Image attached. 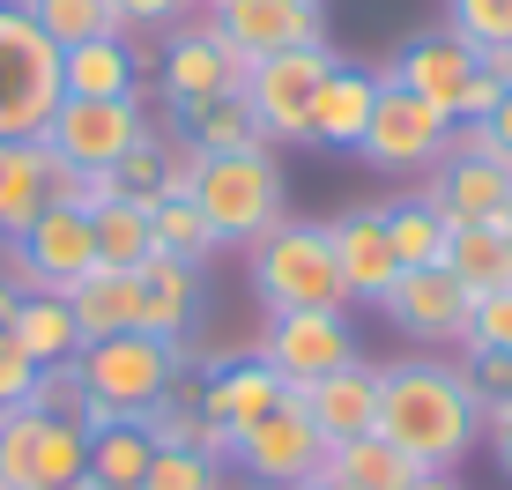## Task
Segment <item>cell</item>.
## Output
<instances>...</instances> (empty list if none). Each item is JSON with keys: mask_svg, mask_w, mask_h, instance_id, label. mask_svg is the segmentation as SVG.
I'll return each mask as SVG.
<instances>
[{"mask_svg": "<svg viewBox=\"0 0 512 490\" xmlns=\"http://www.w3.org/2000/svg\"><path fill=\"white\" fill-rule=\"evenodd\" d=\"M208 23L245 60H268V52L327 45V0H208Z\"/></svg>", "mask_w": 512, "mask_h": 490, "instance_id": "9a60e30c", "label": "cell"}, {"mask_svg": "<svg viewBox=\"0 0 512 490\" xmlns=\"http://www.w3.org/2000/svg\"><path fill=\"white\" fill-rule=\"evenodd\" d=\"M67 312H75L82 342H104V335H134L141 327V268H90L75 290H60Z\"/></svg>", "mask_w": 512, "mask_h": 490, "instance_id": "cb8c5ba5", "label": "cell"}, {"mask_svg": "<svg viewBox=\"0 0 512 490\" xmlns=\"http://www.w3.org/2000/svg\"><path fill=\"white\" fill-rule=\"evenodd\" d=\"M15 305H23V290L8 283V275H0V335H8V320H15Z\"/></svg>", "mask_w": 512, "mask_h": 490, "instance_id": "c3c4849f", "label": "cell"}, {"mask_svg": "<svg viewBox=\"0 0 512 490\" xmlns=\"http://www.w3.org/2000/svg\"><path fill=\"white\" fill-rule=\"evenodd\" d=\"M30 387H38V357H23L15 335H0V409H23Z\"/></svg>", "mask_w": 512, "mask_h": 490, "instance_id": "7bdbcfd3", "label": "cell"}, {"mask_svg": "<svg viewBox=\"0 0 512 490\" xmlns=\"http://www.w3.org/2000/svg\"><path fill=\"white\" fill-rule=\"evenodd\" d=\"M75 490H97V483H75Z\"/></svg>", "mask_w": 512, "mask_h": 490, "instance_id": "f5cc1de1", "label": "cell"}, {"mask_svg": "<svg viewBox=\"0 0 512 490\" xmlns=\"http://www.w3.org/2000/svg\"><path fill=\"white\" fill-rule=\"evenodd\" d=\"M90 231H97V268H141L156 253V223H149V194H112L104 208H90Z\"/></svg>", "mask_w": 512, "mask_h": 490, "instance_id": "f546056e", "label": "cell"}, {"mask_svg": "<svg viewBox=\"0 0 512 490\" xmlns=\"http://www.w3.org/2000/svg\"><path fill=\"white\" fill-rule=\"evenodd\" d=\"M231 468H245V483H312V476H320V468H327V431L312 424L305 394L282 387L275 409L238 431Z\"/></svg>", "mask_w": 512, "mask_h": 490, "instance_id": "4fadbf2b", "label": "cell"}, {"mask_svg": "<svg viewBox=\"0 0 512 490\" xmlns=\"http://www.w3.org/2000/svg\"><path fill=\"white\" fill-rule=\"evenodd\" d=\"M156 119H149V97H60V112L45 119L38 142L75 171H112L134 142H149Z\"/></svg>", "mask_w": 512, "mask_h": 490, "instance_id": "ba28073f", "label": "cell"}, {"mask_svg": "<svg viewBox=\"0 0 512 490\" xmlns=\"http://www.w3.org/2000/svg\"><path fill=\"white\" fill-rule=\"evenodd\" d=\"M475 127L490 134V156H498V164H512V82L498 90V104H490V112L475 119Z\"/></svg>", "mask_w": 512, "mask_h": 490, "instance_id": "ee69618b", "label": "cell"}, {"mask_svg": "<svg viewBox=\"0 0 512 490\" xmlns=\"http://www.w3.org/2000/svg\"><path fill=\"white\" fill-rule=\"evenodd\" d=\"M386 238H394V260H401V268H446V245H453L446 216H438L423 194L386 201Z\"/></svg>", "mask_w": 512, "mask_h": 490, "instance_id": "d6a6232c", "label": "cell"}, {"mask_svg": "<svg viewBox=\"0 0 512 490\" xmlns=\"http://www.w3.org/2000/svg\"><path fill=\"white\" fill-rule=\"evenodd\" d=\"M141 431H149L156 446L201 453V461H216V468H231V446H238L223 424H208V416H201V387H193V379H179L156 409H141Z\"/></svg>", "mask_w": 512, "mask_h": 490, "instance_id": "d4e9b609", "label": "cell"}, {"mask_svg": "<svg viewBox=\"0 0 512 490\" xmlns=\"http://www.w3.org/2000/svg\"><path fill=\"white\" fill-rule=\"evenodd\" d=\"M372 104H379V75L334 60L320 97H312V149H357L364 127H372Z\"/></svg>", "mask_w": 512, "mask_h": 490, "instance_id": "603a6c76", "label": "cell"}, {"mask_svg": "<svg viewBox=\"0 0 512 490\" xmlns=\"http://www.w3.org/2000/svg\"><path fill=\"white\" fill-rule=\"evenodd\" d=\"M461 357H512V290L475 297L468 335H461Z\"/></svg>", "mask_w": 512, "mask_h": 490, "instance_id": "8d00e7d4", "label": "cell"}, {"mask_svg": "<svg viewBox=\"0 0 512 490\" xmlns=\"http://www.w3.org/2000/svg\"><path fill=\"white\" fill-rule=\"evenodd\" d=\"M453 149V119L431 112L423 97H409L394 75H379V104H372V127H364L357 156L386 179H416V171H438V156Z\"/></svg>", "mask_w": 512, "mask_h": 490, "instance_id": "7c38bea8", "label": "cell"}, {"mask_svg": "<svg viewBox=\"0 0 512 490\" xmlns=\"http://www.w3.org/2000/svg\"><path fill=\"white\" fill-rule=\"evenodd\" d=\"M423 201L446 216V231H461V223H505V208H512V164L446 149V156H438V171L423 179Z\"/></svg>", "mask_w": 512, "mask_h": 490, "instance_id": "2e32d148", "label": "cell"}, {"mask_svg": "<svg viewBox=\"0 0 512 490\" xmlns=\"http://www.w3.org/2000/svg\"><path fill=\"white\" fill-rule=\"evenodd\" d=\"M8 335L23 342V357H38V364L82 357V327H75V312H67L60 290H23V305H15Z\"/></svg>", "mask_w": 512, "mask_h": 490, "instance_id": "f1b7e54d", "label": "cell"}, {"mask_svg": "<svg viewBox=\"0 0 512 490\" xmlns=\"http://www.w3.org/2000/svg\"><path fill=\"white\" fill-rule=\"evenodd\" d=\"M90 268H97V231L82 208L45 201L23 238H0V275L15 290H75Z\"/></svg>", "mask_w": 512, "mask_h": 490, "instance_id": "8fae6325", "label": "cell"}, {"mask_svg": "<svg viewBox=\"0 0 512 490\" xmlns=\"http://www.w3.org/2000/svg\"><path fill=\"white\" fill-rule=\"evenodd\" d=\"M149 67H156V104H164L171 119H186V112H201V104H216V97H238L253 60L201 15V23L164 30V52H156Z\"/></svg>", "mask_w": 512, "mask_h": 490, "instance_id": "8992f818", "label": "cell"}, {"mask_svg": "<svg viewBox=\"0 0 512 490\" xmlns=\"http://www.w3.org/2000/svg\"><path fill=\"white\" fill-rule=\"evenodd\" d=\"M483 446H490V461L512 476V409H490L483 416Z\"/></svg>", "mask_w": 512, "mask_h": 490, "instance_id": "f6af8a7d", "label": "cell"}, {"mask_svg": "<svg viewBox=\"0 0 512 490\" xmlns=\"http://www.w3.org/2000/svg\"><path fill=\"white\" fill-rule=\"evenodd\" d=\"M334 67V45H297V52H268V60L245 67V104H253V119L268 127L275 149H305L312 142V97H320Z\"/></svg>", "mask_w": 512, "mask_h": 490, "instance_id": "30bf717a", "label": "cell"}, {"mask_svg": "<svg viewBox=\"0 0 512 490\" xmlns=\"http://www.w3.org/2000/svg\"><path fill=\"white\" fill-rule=\"evenodd\" d=\"M90 483V431L67 416L0 409V490H75Z\"/></svg>", "mask_w": 512, "mask_h": 490, "instance_id": "52a82bcc", "label": "cell"}, {"mask_svg": "<svg viewBox=\"0 0 512 490\" xmlns=\"http://www.w3.org/2000/svg\"><path fill=\"white\" fill-rule=\"evenodd\" d=\"M156 461V439L141 431V416H112V424L90 431V483L97 490H141Z\"/></svg>", "mask_w": 512, "mask_h": 490, "instance_id": "4dcf8cb0", "label": "cell"}, {"mask_svg": "<svg viewBox=\"0 0 512 490\" xmlns=\"http://www.w3.org/2000/svg\"><path fill=\"white\" fill-rule=\"evenodd\" d=\"M297 490H349L342 476H312V483H297Z\"/></svg>", "mask_w": 512, "mask_h": 490, "instance_id": "681fc988", "label": "cell"}, {"mask_svg": "<svg viewBox=\"0 0 512 490\" xmlns=\"http://www.w3.org/2000/svg\"><path fill=\"white\" fill-rule=\"evenodd\" d=\"M245 490H297V483H245Z\"/></svg>", "mask_w": 512, "mask_h": 490, "instance_id": "f907efd6", "label": "cell"}, {"mask_svg": "<svg viewBox=\"0 0 512 490\" xmlns=\"http://www.w3.org/2000/svg\"><path fill=\"white\" fill-rule=\"evenodd\" d=\"M409 490H468V483H461V468H423Z\"/></svg>", "mask_w": 512, "mask_h": 490, "instance_id": "7dc6e473", "label": "cell"}, {"mask_svg": "<svg viewBox=\"0 0 512 490\" xmlns=\"http://www.w3.org/2000/svg\"><path fill=\"white\" fill-rule=\"evenodd\" d=\"M179 134L201 156H245V149H275L268 142V127L253 119V104L245 97H216V104H201V112H186L179 119Z\"/></svg>", "mask_w": 512, "mask_h": 490, "instance_id": "1f68e13d", "label": "cell"}, {"mask_svg": "<svg viewBox=\"0 0 512 490\" xmlns=\"http://www.w3.org/2000/svg\"><path fill=\"white\" fill-rule=\"evenodd\" d=\"M201 372H208L201 379V416H208V424H223L231 439L245 424H260V416L282 401V379L253 357V349H245V357H201Z\"/></svg>", "mask_w": 512, "mask_h": 490, "instance_id": "d6986e66", "label": "cell"}, {"mask_svg": "<svg viewBox=\"0 0 512 490\" xmlns=\"http://www.w3.org/2000/svg\"><path fill=\"white\" fill-rule=\"evenodd\" d=\"M297 394H305L312 424L327 431V446H334V439H357V431L379 424V364H372V357H349L342 372L312 379V387H297Z\"/></svg>", "mask_w": 512, "mask_h": 490, "instance_id": "7402d4cb", "label": "cell"}, {"mask_svg": "<svg viewBox=\"0 0 512 490\" xmlns=\"http://www.w3.org/2000/svg\"><path fill=\"white\" fill-rule=\"evenodd\" d=\"M141 490H223V468L201 461V453L156 446V461H149V476H141Z\"/></svg>", "mask_w": 512, "mask_h": 490, "instance_id": "74e56055", "label": "cell"}, {"mask_svg": "<svg viewBox=\"0 0 512 490\" xmlns=\"http://www.w3.org/2000/svg\"><path fill=\"white\" fill-rule=\"evenodd\" d=\"M15 8H23L60 52L82 45V38H112V30H119V8H112V0H15Z\"/></svg>", "mask_w": 512, "mask_h": 490, "instance_id": "836d02e7", "label": "cell"}, {"mask_svg": "<svg viewBox=\"0 0 512 490\" xmlns=\"http://www.w3.org/2000/svg\"><path fill=\"white\" fill-rule=\"evenodd\" d=\"M253 357L268 364L282 387H312V379L342 372L357 349V327H349V305H305V312H268Z\"/></svg>", "mask_w": 512, "mask_h": 490, "instance_id": "9c48e42d", "label": "cell"}, {"mask_svg": "<svg viewBox=\"0 0 512 490\" xmlns=\"http://www.w3.org/2000/svg\"><path fill=\"white\" fill-rule=\"evenodd\" d=\"M505 231H512V208H505Z\"/></svg>", "mask_w": 512, "mask_h": 490, "instance_id": "816d5d0a", "label": "cell"}, {"mask_svg": "<svg viewBox=\"0 0 512 490\" xmlns=\"http://www.w3.org/2000/svg\"><path fill=\"white\" fill-rule=\"evenodd\" d=\"M446 23L468 45H512V0H446Z\"/></svg>", "mask_w": 512, "mask_h": 490, "instance_id": "f35d334b", "label": "cell"}, {"mask_svg": "<svg viewBox=\"0 0 512 490\" xmlns=\"http://www.w3.org/2000/svg\"><path fill=\"white\" fill-rule=\"evenodd\" d=\"M149 223H156V253L186 260V268H208V260L223 253V238L208 231V216H201L186 194H179V201H149Z\"/></svg>", "mask_w": 512, "mask_h": 490, "instance_id": "e575fe53", "label": "cell"}, {"mask_svg": "<svg viewBox=\"0 0 512 490\" xmlns=\"http://www.w3.org/2000/svg\"><path fill=\"white\" fill-rule=\"evenodd\" d=\"M320 476H342L349 490H409L423 468H416L394 439L357 431V439H334V446H327V468H320Z\"/></svg>", "mask_w": 512, "mask_h": 490, "instance_id": "484cf974", "label": "cell"}, {"mask_svg": "<svg viewBox=\"0 0 512 490\" xmlns=\"http://www.w3.org/2000/svg\"><path fill=\"white\" fill-rule=\"evenodd\" d=\"M119 8V30L127 38H164V30H179L201 15V0H112Z\"/></svg>", "mask_w": 512, "mask_h": 490, "instance_id": "ab89813d", "label": "cell"}, {"mask_svg": "<svg viewBox=\"0 0 512 490\" xmlns=\"http://www.w3.org/2000/svg\"><path fill=\"white\" fill-rule=\"evenodd\" d=\"M193 208L208 216V231L223 245H253L290 216V186H282V156L275 149H245V156H201L193 179Z\"/></svg>", "mask_w": 512, "mask_h": 490, "instance_id": "3957f363", "label": "cell"}, {"mask_svg": "<svg viewBox=\"0 0 512 490\" xmlns=\"http://www.w3.org/2000/svg\"><path fill=\"white\" fill-rule=\"evenodd\" d=\"M201 8H208V0H201Z\"/></svg>", "mask_w": 512, "mask_h": 490, "instance_id": "db71d44e", "label": "cell"}, {"mask_svg": "<svg viewBox=\"0 0 512 490\" xmlns=\"http://www.w3.org/2000/svg\"><path fill=\"white\" fill-rule=\"evenodd\" d=\"M327 238H334V260H342V290H349V305H379L386 283L401 275V260H394V238H386V201L372 208H349V216H334L327 223Z\"/></svg>", "mask_w": 512, "mask_h": 490, "instance_id": "ac0fdd59", "label": "cell"}, {"mask_svg": "<svg viewBox=\"0 0 512 490\" xmlns=\"http://www.w3.org/2000/svg\"><path fill=\"white\" fill-rule=\"evenodd\" d=\"M60 97V45L15 0H0V142H38Z\"/></svg>", "mask_w": 512, "mask_h": 490, "instance_id": "5b68a950", "label": "cell"}, {"mask_svg": "<svg viewBox=\"0 0 512 490\" xmlns=\"http://www.w3.org/2000/svg\"><path fill=\"white\" fill-rule=\"evenodd\" d=\"M141 82H149V60H141V45L127 38V30L82 38V45L60 52V90L67 97H149Z\"/></svg>", "mask_w": 512, "mask_h": 490, "instance_id": "ffe728a7", "label": "cell"}, {"mask_svg": "<svg viewBox=\"0 0 512 490\" xmlns=\"http://www.w3.org/2000/svg\"><path fill=\"white\" fill-rule=\"evenodd\" d=\"M446 268L461 275L468 297L512 290V231H505V223H461L453 245H446Z\"/></svg>", "mask_w": 512, "mask_h": 490, "instance_id": "83f0119b", "label": "cell"}, {"mask_svg": "<svg viewBox=\"0 0 512 490\" xmlns=\"http://www.w3.org/2000/svg\"><path fill=\"white\" fill-rule=\"evenodd\" d=\"M461 372H468L475 401H483V416L512 409V357H461Z\"/></svg>", "mask_w": 512, "mask_h": 490, "instance_id": "b9f144b4", "label": "cell"}, {"mask_svg": "<svg viewBox=\"0 0 512 490\" xmlns=\"http://www.w3.org/2000/svg\"><path fill=\"white\" fill-rule=\"evenodd\" d=\"M82 387H90V409L104 416H141L156 409L179 379L193 372V349L186 342H156V335H104V342H82Z\"/></svg>", "mask_w": 512, "mask_h": 490, "instance_id": "277c9868", "label": "cell"}, {"mask_svg": "<svg viewBox=\"0 0 512 490\" xmlns=\"http://www.w3.org/2000/svg\"><path fill=\"white\" fill-rule=\"evenodd\" d=\"M45 171H52L45 142H0V238H23L30 223H38Z\"/></svg>", "mask_w": 512, "mask_h": 490, "instance_id": "4316f807", "label": "cell"}, {"mask_svg": "<svg viewBox=\"0 0 512 490\" xmlns=\"http://www.w3.org/2000/svg\"><path fill=\"white\" fill-rule=\"evenodd\" d=\"M475 60H483V75L512 82V45H475Z\"/></svg>", "mask_w": 512, "mask_h": 490, "instance_id": "bcb514c9", "label": "cell"}, {"mask_svg": "<svg viewBox=\"0 0 512 490\" xmlns=\"http://www.w3.org/2000/svg\"><path fill=\"white\" fill-rule=\"evenodd\" d=\"M386 75L401 82L409 97H423L431 112H446V119H461V104H468V82H475V45L461 38V30H423V38L401 52Z\"/></svg>", "mask_w": 512, "mask_h": 490, "instance_id": "e0dca14e", "label": "cell"}, {"mask_svg": "<svg viewBox=\"0 0 512 490\" xmlns=\"http://www.w3.org/2000/svg\"><path fill=\"white\" fill-rule=\"evenodd\" d=\"M201 327V268L171 253H149L141 260V335L156 342H193Z\"/></svg>", "mask_w": 512, "mask_h": 490, "instance_id": "44dd1931", "label": "cell"}, {"mask_svg": "<svg viewBox=\"0 0 512 490\" xmlns=\"http://www.w3.org/2000/svg\"><path fill=\"white\" fill-rule=\"evenodd\" d=\"M379 439H394L416 468H461L483 446V401L461 364L401 357L379 364Z\"/></svg>", "mask_w": 512, "mask_h": 490, "instance_id": "6da1fadb", "label": "cell"}, {"mask_svg": "<svg viewBox=\"0 0 512 490\" xmlns=\"http://www.w3.org/2000/svg\"><path fill=\"white\" fill-rule=\"evenodd\" d=\"M379 312H386V327H394L401 342H423V349H461L475 297L461 290V275H453V268H401L394 283H386Z\"/></svg>", "mask_w": 512, "mask_h": 490, "instance_id": "5bb4252c", "label": "cell"}, {"mask_svg": "<svg viewBox=\"0 0 512 490\" xmlns=\"http://www.w3.org/2000/svg\"><path fill=\"white\" fill-rule=\"evenodd\" d=\"M245 275H253V297H260L268 312L349 305V290H342V260H334L327 223H297V216H282L268 238L245 245Z\"/></svg>", "mask_w": 512, "mask_h": 490, "instance_id": "7a4b0ae2", "label": "cell"}, {"mask_svg": "<svg viewBox=\"0 0 512 490\" xmlns=\"http://www.w3.org/2000/svg\"><path fill=\"white\" fill-rule=\"evenodd\" d=\"M164 149H171V134L156 127L149 142H134V149L112 164V179L127 186V194H149V201H156V194H164Z\"/></svg>", "mask_w": 512, "mask_h": 490, "instance_id": "60d3db41", "label": "cell"}, {"mask_svg": "<svg viewBox=\"0 0 512 490\" xmlns=\"http://www.w3.org/2000/svg\"><path fill=\"white\" fill-rule=\"evenodd\" d=\"M23 409L82 424V416H90V387H82V364H75V357H67V364H38V387H30V401H23Z\"/></svg>", "mask_w": 512, "mask_h": 490, "instance_id": "d590c367", "label": "cell"}]
</instances>
